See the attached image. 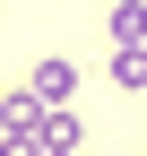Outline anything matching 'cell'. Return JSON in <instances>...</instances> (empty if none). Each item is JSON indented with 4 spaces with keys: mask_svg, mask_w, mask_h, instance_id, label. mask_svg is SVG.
Wrapping results in <instances>:
<instances>
[{
    "mask_svg": "<svg viewBox=\"0 0 147 156\" xmlns=\"http://www.w3.org/2000/svg\"><path fill=\"white\" fill-rule=\"evenodd\" d=\"M35 139H43V156H78V147H87V113H78V104H43Z\"/></svg>",
    "mask_w": 147,
    "mask_h": 156,
    "instance_id": "6da1fadb",
    "label": "cell"
},
{
    "mask_svg": "<svg viewBox=\"0 0 147 156\" xmlns=\"http://www.w3.org/2000/svg\"><path fill=\"white\" fill-rule=\"evenodd\" d=\"M26 87L43 95V104H69V95H78V61H61V52H43V61L26 69Z\"/></svg>",
    "mask_w": 147,
    "mask_h": 156,
    "instance_id": "7a4b0ae2",
    "label": "cell"
},
{
    "mask_svg": "<svg viewBox=\"0 0 147 156\" xmlns=\"http://www.w3.org/2000/svg\"><path fill=\"white\" fill-rule=\"evenodd\" d=\"M104 35H113V44H147V0H113Z\"/></svg>",
    "mask_w": 147,
    "mask_h": 156,
    "instance_id": "3957f363",
    "label": "cell"
},
{
    "mask_svg": "<svg viewBox=\"0 0 147 156\" xmlns=\"http://www.w3.org/2000/svg\"><path fill=\"white\" fill-rule=\"evenodd\" d=\"M113 87H121V95L147 87V44H113Z\"/></svg>",
    "mask_w": 147,
    "mask_h": 156,
    "instance_id": "277c9868",
    "label": "cell"
}]
</instances>
